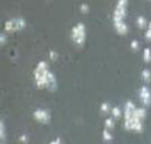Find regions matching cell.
<instances>
[{
  "label": "cell",
  "instance_id": "1",
  "mask_svg": "<svg viewBox=\"0 0 151 144\" xmlns=\"http://www.w3.org/2000/svg\"><path fill=\"white\" fill-rule=\"evenodd\" d=\"M83 31H85V26L82 23H79L72 28V35H73V38H75L76 42L78 43H81L83 41Z\"/></svg>",
  "mask_w": 151,
  "mask_h": 144
},
{
  "label": "cell",
  "instance_id": "6",
  "mask_svg": "<svg viewBox=\"0 0 151 144\" xmlns=\"http://www.w3.org/2000/svg\"><path fill=\"white\" fill-rule=\"evenodd\" d=\"M104 134H105V138H111V135H108V133H107V131H105V132H104Z\"/></svg>",
  "mask_w": 151,
  "mask_h": 144
},
{
  "label": "cell",
  "instance_id": "4",
  "mask_svg": "<svg viewBox=\"0 0 151 144\" xmlns=\"http://www.w3.org/2000/svg\"><path fill=\"white\" fill-rule=\"evenodd\" d=\"M139 24H140V25H142V24H143V18H142V17H139Z\"/></svg>",
  "mask_w": 151,
  "mask_h": 144
},
{
  "label": "cell",
  "instance_id": "3",
  "mask_svg": "<svg viewBox=\"0 0 151 144\" xmlns=\"http://www.w3.org/2000/svg\"><path fill=\"white\" fill-rule=\"evenodd\" d=\"M141 98L143 99V101H147V102H149L150 101V92H149V90H148V88L143 87L141 89Z\"/></svg>",
  "mask_w": 151,
  "mask_h": 144
},
{
  "label": "cell",
  "instance_id": "5",
  "mask_svg": "<svg viewBox=\"0 0 151 144\" xmlns=\"http://www.w3.org/2000/svg\"><path fill=\"white\" fill-rule=\"evenodd\" d=\"M51 144H60V140H59V138H57L55 141H53V142H52Z\"/></svg>",
  "mask_w": 151,
  "mask_h": 144
},
{
  "label": "cell",
  "instance_id": "2",
  "mask_svg": "<svg viewBox=\"0 0 151 144\" xmlns=\"http://www.w3.org/2000/svg\"><path fill=\"white\" fill-rule=\"evenodd\" d=\"M34 114H35L36 118L41 119V120H46L49 118V113L46 110H43V109H37V110H35Z\"/></svg>",
  "mask_w": 151,
  "mask_h": 144
}]
</instances>
